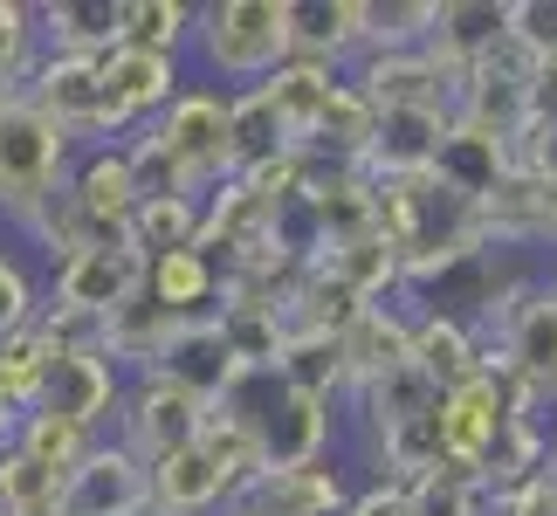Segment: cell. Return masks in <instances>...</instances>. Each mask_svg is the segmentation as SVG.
Listing matches in <instances>:
<instances>
[{
	"mask_svg": "<svg viewBox=\"0 0 557 516\" xmlns=\"http://www.w3.org/2000/svg\"><path fill=\"white\" fill-rule=\"evenodd\" d=\"M488 358L503 365L509 385H517L537 414L557 406V304H550V283L530 290V304L488 337Z\"/></svg>",
	"mask_w": 557,
	"mask_h": 516,
	"instance_id": "7c38bea8",
	"label": "cell"
},
{
	"mask_svg": "<svg viewBox=\"0 0 557 516\" xmlns=\"http://www.w3.org/2000/svg\"><path fill=\"white\" fill-rule=\"evenodd\" d=\"M152 138L173 152L193 200H207V193L227 180V90L186 83V90L165 103V118L152 124Z\"/></svg>",
	"mask_w": 557,
	"mask_h": 516,
	"instance_id": "8992f818",
	"label": "cell"
},
{
	"mask_svg": "<svg viewBox=\"0 0 557 516\" xmlns=\"http://www.w3.org/2000/svg\"><path fill=\"white\" fill-rule=\"evenodd\" d=\"M186 90L180 76V56H152V49H132V41H117L111 56H103V103H111V132L117 145L145 132V124L165 118V103Z\"/></svg>",
	"mask_w": 557,
	"mask_h": 516,
	"instance_id": "4fadbf2b",
	"label": "cell"
},
{
	"mask_svg": "<svg viewBox=\"0 0 557 516\" xmlns=\"http://www.w3.org/2000/svg\"><path fill=\"white\" fill-rule=\"evenodd\" d=\"M413 365L426 379H434V393H455L461 379H475L482 365H488V344L475 331V317H461V310H420L413 317Z\"/></svg>",
	"mask_w": 557,
	"mask_h": 516,
	"instance_id": "44dd1931",
	"label": "cell"
},
{
	"mask_svg": "<svg viewBox=\"0 0 557 516\" xmlns=\"http://www.w3.org/2000/svg\"><path fill=\"white\" fill-rule=\"evenodd\" d=\"M138 290H145L138 248H132V242H97V248L70 255V262H55V283H49V296H41V304L83 310V317H111L124 296H138Z\"/></svg>",
	"mask_w": 557,
	"mask_h": 516,
	"instance_id": "5bb4252c",
	"label": "cell"
},
{
	"mask_svg": "<svg viewBox=\"0 0 557 516\" xmlns=\"http://www.w3.org/2000/svg\"><path fill=\"white\" fill-rule=\"evenodd\" d=\"M379 186V234L385 248L399 255V283L406 290H441L455 283L468 262H482L488 242H482V213L447 193L434 172L420 180H372Z\"/></svg>",
	"mask_w": 557,
	"mask_h": 516,
	"instance_id": "6da1fadb",
	"label": "cell"
},
{
	"mask_svg": "<svg viewBox=\"0 0 557 516\" xmlns=\"http://www.w3.org/2000/svg\"><path fill=\"white\" fill-rule=\"evenodd\" d=\"M124 41L152 56H180L193 41V8L186 0H124Z\"/></svg>",
	"mask_w": 557,
	"mask_h": 516,
	"instance_id": "ab89813d",
	"label": "cell"
},
{
	"mask_svg": "<svg viewBox=\"0 0 557 516\" xmlns=\"http://www.w3.org/2000/svg\"><path fill=\"white\" fill-rule=\"evenodd\" d=\"M207 414L213 406L200 400H186L180 385H165V379H124V406H117V441L132 447V455L145 468H159L165 455H180V447H193L207 434Z\"/></svg>",
	"mask_w": 557,
	"mask_h": 516,
	"instance_id": "9c48e42d",
	"label": "cell"
},
{
	"mask_svg": "<svg viewBox=\"0 0 557 516\" xmlns=\"http://www.w3.org/2000/svg\"><path fill=\"white\" fill-rule=\"evenodd\" d=\"M475 213H482V242H488V248L550 242V234H544V180H530V172H517V165H509V180L488 193Z\"/></svg>",
	"mask_w": 557,
	"mask_h": 516,
	"instance_id": "1f68e13d",
	"label": "cell"
},
{
	"mask_svg": "<svg viewBox=\"0 0 557 516\" xmlns=\"http://www.w3.org/2000/svg\"><path fill=\"white\" fill-rule=\"evenodd\" d=\"M544 468H550V427H544V414H517L496 434V447H488L482 489H488V496H503V489H517V482H537Z\"/></svg>",
	"mask_w": 557,
	"mask_h": 516,
	"instance_id": "e575fe53",
	"label": "cell"
},
{
	"mask_svg": "<svg viewBox=\"0 0 557 516\" xmlns=\"http://www.w3.org/2000/svg\"><path fill=\"white\" fill-rule=\"evenodd\" d=\"M503 28L544 62L557 49V0H503Z\"/></svg>",
	"mask_w": 557,
	"mask_h": 516,
	"instance_id": "bcb514c9",
	"label": "cell"
},
{
	"mask_svg": "<svg viewBox=\"0 0 557 516\" xmlns=\"http://www.w3.org/2000/svg\"><path fill=\"white\" fill-rule=\"evenodd\" d=\"M145 379V372H138ZM152 379L165 385H180L186 400H200V406H227V393L242 385V365L227 358V344H221V324L213 317H186V324L165 337V352L152 365Z\"/></svg>",
	"mask_w": 557,
	"mask_h": 516,
	"instance_id": "e0dca14e",
	"label": "cell"
},
{
	"mask_svg": "<svg viewBox=\"0 0 557 516\" xmlns=\"http://www.w3.org/2000/svg\"><path fill=\"white\" fill-rule=\"evenodd\" d=\"M289 56L351 70L366 56V0H289Z\"/></svg>",
	"mask_w": 557,
	"mask_h": 516,
	"instance_id": "7402d4cb",
	"label": "cell"
},
{
	"mask_svg": "<svg viewBox=\"0 0 557 516\" xmlns=\"http://www.w3.org/2000/svg\"><path fill=\"white\" fill-rule=\"evenodd\" d=\"M413 516H488V489H482L475 468L441 462L434 476L413 482Z\"/></svg>",
	"mask_w": 557,
	"mask_h": 516,
	"instance_id": "b9f144b4",
	"label": "cell"
},
{
	"mask_svg": "<svg viewBox=\"0 0 557 516\" xmlns=\"http://www.w3.org/2000/svg\"><path fill=\"white\" fill-rule=\"evenodd\" d=\"M337 83H345V70H331V62H304V56H289V62H275V70L255 83L269 103H275V118L289 124V138L304 145L310 138V124L324 118V103L337 97Z\"/></svg>",
	"mask_w": 557,
	"mask_h": 516,
	"instance_id": "f1b7e54d",
	"label": "cell"
},
{
	"mask_svg": "<svg viewBox=\"0 0 557 516\" xmlns=\"http://www.w3.org/2000/svg\"><path fill=\"white\" fill-rule=\"evenodd\" d=\"M255 468H262V455H255L248 427L227 406H213L207 434L152 468V516H227Z\"/></svg>",
	"mask_w": 557,
	"mask_h": 516,
	"instance_id": "7a4b0ae2",
	"label": "cell"
},
{
	"mask_svg": "<svg viewBox=\"0 0 557 516\" xmlns=\"http://www.w3.org/2000/svg\"><path fill=\"white\" fill-rule=\"evenodd\" d=\"M55 496H62L55 468H41L21 441H0V516H41L55 509Z\"/></svg>",
	"mask_w": 557,
	"mask_h": 516,
	"instance_id": "f35d334b",
	"label": "cell"
},
{
	"mask_svg": "<svg viewBox=\"0 0 557 516\" xmlns=\"http://www.w3.org/2000/svg\"><path fill=\"white\" fill-rule=\"evenodd\" d=\"M345 468L310 462V468H255L242 482V496L227 503V516H345Z\"/></svg>",
	"mask_w": 557,
	"mask_h": 516,
	"instance_id": "9a60e30c",
	"label": "cell"
},
{
	"mask_svg": "<svg viewBox=\"0 0 557 516\" xmlns=\"http://www.w3.org/2000/svg\"><path fill=\"white\" fill-rule=\"evenodd\" d=\"M447 124H455L447 111H379L366 172L372 180H420V172H434V152H441Z\"/></svg>",
	"mask_w": 557,
	"mask_h": 516,
	"instance_id": "603a6c76",
	"label": "cell"
},
{
	"mask_svg": "<svg viewBox=\"0 0 557 516\" xmlns=\"http://www.w3.org/2000/svg\"><path fill=\"white\" fill-rule=\"evenodd\" d=\"M35 317H41V283L28 275V262L14 248H0V337L28 331Z\"/></svg>",
	"mask_w": 557,
	"mask_h": 516,
	"instance_id": "f6af8a7d",
	"label": "cell"
},
{
	"mask_svg": "<svg viewBox=\"0 0 557 516\" xmlns=\"http://www.w3.org/2000/svg\"><path fill=\"white\" fill-rule=\"evenodd\" d=\"M488 516H557V482H550V468L537 482H517V489H503V496H488Z\"/></svg>",
	"mask_w": 557,
	"mask_h": 516,
	"instance_id": "681fc988",
	"label": "cell"
},
{
	"mask_svg": "<svg viewBox=\"0 0 557 516\" xmlns=\"http://www.w3.org/2000/svg\"><path fill=\"white\" fill-rule=\"evenodd\" d=\"M269 248H275L269 242V200L248 180H221L200 200V255H213L221 275H227V269H248L255 255H269Z\"/></svg>",
	"mask_w": 557,
	"mask_h": 516,
	"instance_id": "d6986e66",
	"label": "cell"
},
{
	"mask_svg": "<svg viewBox=\"0 0 557 516\" xmlns=\"http://www.w3.org/2000/svg\"><path fill=\"white\" fill-rule=\"evenodd\" d=\"M62 200L83 213V228H90L97 242H124V234H132V213H138V186H132V165H124V145L76 152L70 180H62Z\"/></svg>",
	"mask_w": 557,
	"mask_h": 516,
	"instance_id": "2e32d148",
	"label": "cell"
},
{
	"mask_svg": "<svg viewBox=\"0 0 557 516\" xmlns=\"http://www.w3.org/2000/svg\"><path fill=\"white\" fill-rule=\"evenodd\" d=\"M180 324H186V317H173L152 290H138V296H124V304L103 317V358H111L117 372L138 379V372H152V365H159L165 337H173Z\"/></svg>",
	"mask_w": 557,
	"mask_h": 516,
	"instance_id": "4316f807",
	"label": "cell"
},
{
	"mask_svg": "<svg viewBox=\"0 0 557 516\" xmlns=\"http://www.w3.org/2000/svg\"><path fill=\"white\" fill-rule=\"evenodd\" d=\"M434 180L447 193H461L468 207H482L488 193L509 180V145L455 118V124H447V138H441V152H434Z\"/></svg>",
	"mask_w": 557,
	"mask_h": 516,
	"instance_id": "484cf974",
	"label": "cell"
},
{
	"mask_svg": "<svg viewBox=\"0 0 557 516\" xmlns=\"http://www.w3.org/2000/svg\"><path fill=\"white\" fill-rule=\"evenodd\" d=\"M227 414L248 427L262 468H310V462H331V441H337V406L296 393L275 372H242V385L227 393Z\"/></svg>",
	"mask_w": 557,
	"mask_h": 516,
	"instance_id": "3957f363",
	"label": "cell"
},
{
	"mask_svg": "<svg viewBox=\"0 0 557 516\" xmlns=\"http://www.w3.org/2000/svg\"><path fill=\"white\" fill-rule=\"evenodd\" d=\"M345 516H413V489L372 476L366 489H351V496H345Z\"/></svg>",
	"mask_w": 557,
	"mask_h": 516,
	"instance_id": "c3c4849f",
	"label": "cell"
},
{
	"mask_svg": "<svg viewBox=\"0 0 557 516\" xmlns=\"http://www.w3.org/2000/svg\"><path fill=\"white\" fill-rule=\"evenodd\" d=\"M296 152L289 124L275 118L262 90H227V180H255V172L283 165Z\"/></svg>",
	"mask_w": 557,
	"mask_h": 516,
	"instance_id": "cb8c5ba5",
	"label": "cell"
},
{
	"mask_svg": "<svg viewBox=\"0 0 557 516\" xmlns=\"http://www.w3.org/2000/svg\"><path fill=\"white\" fill-rule=\"evenodd\" d=\"M124 406V372L103 352H55L49 358V379H41V400L28 414H49L62 427H76V434L103 441V427L117 420Z\"/></svg>",
	"mask_w": 557,
	"mask_h": 516,
	"instance_id": "8fae6325",
	"label": "cell"
},
{
	"mask_svg": "<svg viewBox=\"0 0 557 516\" xmlns=\"http://www.w3.org/2000/svg\"><path fill=\"white\" fill-rule=\"evenodd\" d=\"M345 76H351V90L366 97L372 111H447V118H455V83L426 62V49L358 56Z\"/></svg>",
	"mask_w": 557,
	"mask_h": 516,
	"instance_id": "ac0fdd59",
	"label": "cell"
},
{
	"mask_svg": "<svg viewBox=\"0 0 557 516\" xmlns=\"http://www.w3.org/2000/svg\"><path fill=\"white\" fill-rule=\"evenodd\" d=\"M49 337H41L35 324L28 331H14V337H0V393H8L14 406H35L41 400V379H49Z\"/></svg>",
	"mask_w": 557,
	"mask_h": 516,
	"instance_id": "7bdbcfd3",
	"label": "cell"
},
{
	"mask_svg": "<svg viewBox=\"0 0 557 516\" xmlns=\"http://www.w3.org/2000/svg\"><path fill=\"white\" fill-rule=\"evenodd\" d=\"M544 234H550V242H557V180L544 186Z\"/></svg>",
	"mask_w": 557,
	"mask_h": 516,
	"instance_id": "816d5d0a",
	"label": "cell"
},
{
	"mask_svg": "<svg viewBox=\"0 0 557 516\" xmlns=\"http://www.w3.org/2000/svg\"><path fill=\"white\" fill-rule=\"evenodd\" d=\"M550 304H557V283H550Z\"/></svg>",
	"mask_w": 557,
	"mask_h": 516,
	"instance_id": "db71d44e",
	"label": "cell"
},
{
	"mask_svg": "<svg viewBox=\"0 0 557 516\" xmlns=\"http://www.w3.org/2000/svg\"><path fill=\"white\" fill-rule=\"evenodd\" d=\"M124 242L138 248V262H159V255L200 248V200H186V193H165V200H138L132 234H124Z\"/></svg>",
	"mask_w": 557,
	"mask_h": 516,
	"instance_id": "d590c367",
	"label": "cell"
},
{
	"mask_svg": "<svg viewBox=\"0 0 557 516\" xmlns=\"http://www.w3.org/2000/svg\"><path fill=\"white\" fill-rule=\"evenodd\" d=\"M550 482H557V434H550Z\"/></svg>",
	"mask_w": 557,
	"mask_h": 516,
	"instance_id": "f5cc1de1",
	"label": "cell"
},
{
	"mask_svg": "<svg viewBox=\"0 0 557 516\" xmlns=\"http://www.w3.org/2000/svg\"><path fill=\"white\" fill-rule=\"evenodd\" d=\"M41 70V28L28 0H0V97L28 90V76Z\"/></svg>",
	"mask_w": 557,
	"mask_h": 516,
	"instance_id": "60d3db41",
	"label": "cell"
},
{
	"mask_svg": "<svg viewBox=\"0 0 557 516\" xmlns=\"http://www.w3.org/2000/svg\"><path fill=\"white\" fill-rule=\"evenodd\" d=\"M441 28V0H366V56L426 49Z\"/></svg>",
	"mask_w": 557,
	"mask_h": 516,
	"instance_id": "74e56055",
	"label": "cell"
},
{
	"mask_svg": "<svg viewBox=\"0 0 557 516\" xmlns=\"http://www.w3.org/2000/svg\"><path fill=\"white\" fill-rule=\"evenodd\" d=\"M317 269H331L337 283H351L366 304H393L406 290L399 283V255L385 248V234H366V242H345V248H324L317 255Z\"/></svg>",
	"mask_w": 557,
	"mask_h": 516,
	"instance_id": "8d00e7d4",
	"label": "cell"
},
{
	"mask_svg": "<svg viewBox=\"0 0 557 516\" xmlns=\"http://www.w3.org/2000/svg\"><path fill=\"white\" fill-rule=\"evenodd\" d=\"M41 516H55V509H41Z\"/></svg>",
	"mask_w": 557,
	"mask_h": 516,
	"instance_id": "11a10c76",
	"label": "cell"
},
{
	"mask_svg": "<svg viewBox=\"0 0 557 516\" xmlns=\"http://www.w3.org/2000/svg\"><path fill=\"white\" fill-rule=\"evenodd\" d=\"M14 441L28 447L41 468H55V476H70V468L90 455V434H76V427H62V420H49V414H21Z\"/></svg>",
	"mask_w": 557,
	"mask_h": 516,
	"instance_id": "ee69618b",
	"label": "cell"
},
{
	"mask_svg": "<svg viewBox=\"0 0 557 516\" xmlns=\"http://www.w3.org/2000/svg\"><path fill=\"white\" fill-rule=\"evenodd\" d=\"M517 414H537L517 385H509V372L496 358L482 365L475 379H461L455 393H441V441H447V462H461V468H475L482 476V462H488V447H496V434Z\"/></svg>",
	"mask_w": 557,
	"mask_h": 516,
	"instance_id": "ba28073f",
	"label": "cell"
},
{
	"mask_svg": "<svg viewBox=\"0 0 557 516\" xmlns=\"http://www.w3.org/2000/svg\"><path fill=\"white\" fill-rule=\"evenodd\" d=\"M35 28L49 56L103 62L124 41V0H49V8H35Z\"/></svg>",
	"mask_w": 557,
	"mask_h": 516,
	"instance_id": "d4e9b609",
	"label": "cell"
},
{
	"mask_svg": "<svg viewBox=\"0 0 557 516\" xmlns=\"http://www.w3.org/2000/svg\"><path fill=\"white\" fill-rule=\"evenodd\" d=\"M21 414H28V406H14L8 393H0V441H14V427H21Z\"/></svg>",
	"mask_w": 557,
	"mask_h": 516,
	"instance_id": "f907efd6",
	"label": "cell"
},
{
	"mask_svg": "<svg viewBox=\"0 0 557 516\" xmlns=\"http://www.w3.org/2000/svg\"><path fill=\"white\" fill-rule=\"evenodd\" d=\"M337 344H345V372H351V393H358V385H372L379 372H393V365L413 358V310L372 304Z\"/></svg>",
	"mask_w": 557,
	"mask_h": 516,
	"instance_id": "83f0119b",
	"label": "cell"
},
{
	"mask_svg": "<svg viewBox=\"0 0 557 516\" xmlns=\"http://www.w3.org/2000/svg\"><path fill=\"white\" fill-rule=\"evenodd\" d=\"M372 132H379V111H372V103L351 90V76H345V83H337V97L324 103V118L310 124L304 152H310L317 165H351V172H366Z\"/></svg>",
	"mask_w": 557,
	"mask_h": 516,
	"instance_id": "f546056e",
	"label": "cell"
},
{
	"mask_svg": "<svg viewBox=\"0 0 557 516\" xmlns=\"http://www.w3.org/2000/svg\"><path fill=\"white\" fill-rule=\"evenodd\" d=\"M70 165H76V145L62 138L28 97L21 90L0 97V213H8L21 234H28V221L62 193Z\"/></svg>",
	"mask_w": 557,
	"mask_h": 516,
	"instance_id": "277c9868",
	"label": "cell"
},
{
	"mask_svg": "<svg viewBox=\"0 0 557 516\" xmlns=\"http://www.w3.org/2000/svg\"><path fill=\"white\" fill-rule=\"evenodd\" d=\"M275 379L296 385V393H310V400H351V372H345V344L324 337V331H289L283 344V358H275Z\"/></svg>",
	"mask_w": 557,
	"mask_h": 516,
	"instance_id": "d6a6232c",
	"label": "cell"
},
{
	"mask_svg": "<svg viewBox=\"0 0 557 516\" xmlns=\"http://www.w3.org/2000/svg\"><path fill=\"white\" fill-rule=\"evenodd\" d=\"M213 324H221V344H227V358L242 365V372H275V358H283V344H289V310L275 304V296H262V290L227 283V275H221Z\"/></svg>",
	"mask_w": 557,
	"mask_h": 516,
	"instance_id": "ffe728a7",
	"label": "cell"
},
{
	"mask_svg": "<svg viewBox=\"0 0 557 516\" xmlns=\"http://www.w3.org/2000/svg\"><path fill=\"white\" fill-rule=\"evenodd\" d=\"M55 516H152V468L117 434H103V441H90V455L62 476Z\"/></svg>",
	"mask_w": 557,
	"mask_h": 516,
	"instance_id": "30bf717a",
	"label": "cell"
},
{
	"mask_svg": "<svg viewBox=\"0 0 557 516\" xmlns=\"http://www.w3.org/2000/svg\"><path fill=\"white\" fill-rule=\"evenodd\" d=\"M351 406H358V420H366V441H372V434H393V427L434 414L441 393H434V379H426L420 365L406 358V365H393V372H379L372 385H358Z\"/></svg>",
	"mask_w": 557,
	"mask_h": 516,
	"instance_id": "4dcf8cb0",
	"label": "cell"
},
{
	"mask_svg": "<svg viewBox=\"0 0 557 516\" xmlns=\"http://www.w3.org/2000/svg\"><path fill=\"white\" fill-rule=\"evenodd\" d=\"M145 290L173 317H213V304H221V262L200 255V248L159 255V262H145Z\"/></svg>",
	"mask_w": 557,
	"mask_h": 516,
	"instance_id": "836d02e7",
	"label": "cell"
},
{
	"mask_svg": "<svg viewBox=\"0 0 557 516\" xmlns=\"http://www.w3.org/2000/svg\"><path fill=\"white\" fill-rule=\"evenodd\" d=\"M509 165L550 186L557 180V118H530L523 132H517V145H509Z\"/></svg>",
	"mask_w": 557,
	"mask_h": 516,
	"instance_id": "7dc6e473",
	"label": "cell"
},
{
	"mask_svg": "<svg viewBox=\"0 0 557 516\" xmlns=\"http://www.w3.org/2000/svg\"><path fill=\"white\" fill-rule=\"evenodd\" d=\"M193 49L207 76L255 90L275 62H289V0H213L193 8Z\"/></svg>",
	"mask_w": 557,
	"mask_h": 516,
	"instance_id": "5b68a950",
	"label": "cell"
},
{
	"mask_svg": "<svg viewBox=\"0 0 557 516\" xmlns=\"http://www.w3.org/2000/svg\"><path fill=\"white\" fill-rule=\"evenodd\" d=\"M41 118L55 124L76 152H97V145H117L111 132V103H103V62H83V56H49L41 49V70L28 76V90Z\"/></svg>",
	"mask_w": 557,
	"mask_h": 516,
	"instance_id": "52a82bcc",
	"label": "cell"
}]
</instances>
